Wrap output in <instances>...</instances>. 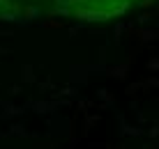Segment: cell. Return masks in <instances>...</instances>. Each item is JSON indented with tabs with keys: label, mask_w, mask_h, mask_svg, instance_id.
<instances>
[{
	"label": "cell",
	"mask_w": 159,
	"mask_h": 149,
	"mask_svg": "<svg viewBox=\"0 0 159 149\" xmlns=\"http://www.w3.org/2000/svg\"><path fill=\"white\" fill-rule=\"evenodd\" d=\"M139 0H0V19L32 21V19H76L106 21L129 12Z\"/></svg>",
	"instance_id": "obj_1"
}]
</instances>
